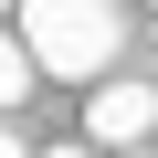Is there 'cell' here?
I'll use <instances>...</instances> for the list:
<instances>
[{
    "instance_id": "6da1fadb",
    "label": "cell",
    "mask_w": 158,
    "mask_h": 158,
    "mask_svg": "<svg viewBox=\"0 0 158 158\" xmlns=\"http://www.w3.org/2000/svg\"><path fill=\"white\" fill-rule=\"evenodd\" d=\"M11 42L32 53V74H53V85H95V74L127 53V21H116V0H21Z\"/></svg>"
},
{
    "instance_id": "5b68a950",
    "label": "cell",
    "mask_w": 158,
    "mask_h": 158,
    "mask_svg": "<svg viewBox=\"0 0 158 158\" xmlns=\"http://www.w3.org/2000/svg\"><path fill=\"white\" fill-rule=\"evenodd\" d=\"M32 158H95V148H32Z\"/></svg>"
},
{
    "instance_id": "7a4b0ae2",
    "label": "cell",
    "mask_w": 158,
    "mask_h": 158,
    "mask_svg": "<svg viewBox=\"0 0 158 158\" xmlns=\"http://www.w3.org/2000/svg\"><path fill=\"white\" fill-rule=\"evenodd\" d=\"M85 137L137 158V137H158V85H95L85 95Z\"/></svg>"
},
{
    "instance_id": "3957f363",
    "label": "cell",
    "mask_w": 158,
    "mask_h": 158,
    "mask_svg": "<svg viewBox=\"0 0 158 158\" xmlns=\"http://www.w3.org/2000/svg\"><path fill=\"white\" fill-rule=\"evenodd\" d=\"M21 95H32V53L11 42V21H0V106H21Z\"/></svg>"
},
{
    "instance_id": "277c9868",
    "label": "cell",
    "mask_w": 158,
    "mask_h": 158,
    "mask_svg": "<svg viewBox=\"0 0 158 158\" xmlns=\"http://www.w3.org/2000/svg\"><path fill=\"white\" fill-rule=\"evenodd\" d=\"M0 158H32V148H21V137H11V127H0Z\"/></svg>"
}]
</instances>
